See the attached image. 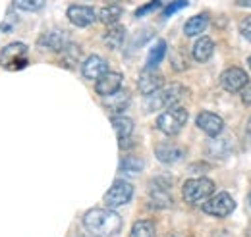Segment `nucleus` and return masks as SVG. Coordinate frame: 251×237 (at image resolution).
I'll use <instances>...</instances> for the list:
<instances>
[{"instance_id":"24","label":"nucleus","mask_w":251,"mask_h":237,"mask_svg":"<svg viewBox=\"0 0 251 237\" xmlns=\"http://www.w3.org/2000/svg\"><path fill=\"white\" fill-rule=\"evenodd\" d=\"M164 54H166V41H157L155 47H151V50L147 54V68L155 70L158 64L162 62Z\"/></svg>"},{"instance_id":"23","label":"nucleus","mask_w":251,"mask_h":237,"mask_svg":"<svg viewBox=\"0 0 251 237\" xmlns=\"http://www.w3.org/2000/svg\"><path fill=\"white\" fill-rule=\"evenodd\" d=\"M120 16H122V8H120V6H104V8H100L99 14H97L99 22H102V24H106V25H114V24L120 20Z\"/></svg>"},{"instance_id":"28","label":"nucleus","mask_w":251,"mask_h":237,"mask_svg":"<svg viewBox=\"0 0 251 237\" xmlns=\"http://www.w3.org/2000/svg\"><path fill=\"white\" fill-rule=\"evenodd\" d=\"M184 6H188V2L186 0H176V2H172L166 10H164V18H170L174 12H178L180 8H184Z\"/></svg>"},{"instance_id":"11","label":"nucleus","mask_w":251,"mask_h":237,"mask_svg":"<svg viewBox=\"0 0 251 237\" xmlns=\"http://www.w3.org/2000/svg\"><path fill=\"white\" fill-rule=\"evenodd\" d=\"M39 45L47 50L52 52H62L64 48L70 45V37L64 31H47L39 37Z\"/></svg>"},{"instance_id":"8","label":"nucleus","mask_w":251,"mask_h":237,"mask_svg":"<svg viewBox=\"0 0 251 237\" xmlns=\"http://www.w3.org/2000/svg\"><path fill=\"white\" fill-rule=\"evenodd\" d=\"M248 73L242 70V68H228V70H224L222 71V75H220V85H222V89L228 91V93H238V91H242L246 85H248Z\"/></svg>"},{"instance_id":"10","label":"nucleus","mask_w":251,"mask_h":237,"mask_svg":"<svg viewBox=\"0 0 251 237\" xmlns=\"http://www.w3.org/2000/svg\"><path fill=\"white\" fill-rule=\"evenodd\" d=\"M162 85H164V79H162V75L157 71V68L155 70L147 68L145 71H141V75L137 79V89H139V93H143L145 96L157 93Z\"/></svg>"},{"instance_id":"14","label":"nucleus","mask_w":251,"mask_h":237,"mask_svg":"<svg viewBox=\"0 0 251 237\" xmlns=\"http://www.w3.org/2000/svg\"><path fill=\"white\" fill-rule=\"evenodd\" d=\"M108 71V64L106 60L97 56V54H91L83 60V66H81V73L85 79H99L102 77L104 73Z\"/></svg>"},{"instance_id":"2","label":"nucleus","mask_w":251,"mask_h":237,"mask_svg":"<svg viewBox=\"0 0 251 237\" xmlns=\"http://www.w3.org/2000/svg\"><path fill=\"white\" fill-rule=\"evenodd\" d=\"M188 96V89L180 83H168L162 85L157 93L147 95V110H158V108H170V106H178L184 98Z\"/></svg>"},{"instance_id":"19","label":"nucleus","mask_w":251,"mask_h":237,"mask_svg":"<svg viewBox=\"0 0 251 237\" xmlns=\"http://www.w3.org/2000/svg\"><path fill=\"white\" fill-rule=\"evenodd\" d=\"M207 25H209V16L207 14H199V16H193L186 22L184 33H186V37H197V35H201L203 31L207 29Z\"/></svg>"},{"instance_id":"34","label":"nucleus","mask_w":251,"mask_h":237,"mask_svg":"<svg viewBox=\"0 0 251 237\" xmlns=\"http://www.w3.org/2000/svg\"><path fill=\"white\" fill-rule=\"evenodd\" d=\"M248 64H250V68H251V56H250V58H248Z\"/></svg>"},{"instance_id":"20","label":"nucleus","mask_w":251,"mask_h":237,"mask_svg":"<svg viewBox=\"0 0 251 237\" xmlns=\"http://www.w3.org/2000/svg\"><path fill=\"white\" fill-rule=\"evenodd\" d=\"M126 29L122 25H112L110 29L104 33V45L108 48H120L122 43H124Z\"/></svg>"},{"instance_id":"27","label":"nucleus","mask_w":251,"mask_h":237,"mask_svg":"<svg viewBox=\"0 0 251 237\" xmlns=\"http://www.w3.org/2000/svg\"><path fill=\"white\" fill-rule=\"evenodd\" d=\"M47 4V0H14V6L22 12H37Z\"/></svg>"},{"instance_id":"4","label":"nucleus","mask_w":251,"mask_h":237,"mask_svg":"<svg viewBox=\"0 0 251 237\" xmlns=\"http://www.w3.org/2000/svg\"><path fill=\"white\" fill-rule=\"evenodd\" d=\"M188 121V110L184 106H170L168 110H164L160 116L157 118V127L158 131H162L164 135L172 137V135H178L184 125Z\"/></svg>"},{"instance_id":"1","label":"nucleus","mask_w":251,"mask_h":237,"mask_svg":"<svg viewBox=\"0 0 251 237\" xmlns=\"http://www.w3.org/2000/svg\"><path fill=\"white\" fill-rule=\"evenodd\" d=\"M83 228L91 237H116L122 230V218L114 208H91L83 214Z\"/></svg>"},{"instance_id":"35","label":"nucleus","mask_w":251,"mask_h":237,"mask_svg":"<svg viewBox=\"0 0 251 237\" xmlns=\"http://www.w3.org/2000/svg\"><path fill=\"white\" fill-rule=\"evenodd\" d=\"M77 237H87V236H77ZM89 237H91V236H89Z\"/></svg>"},{"instance_id":"13","label":"nucleus","mask_w":251,"mask_h":237,"mask_svg":"<svg viewBox=\"0 0 251 237\" xmlns=\"http://www.w3.org/2000/svg\"><path fill=\"white\" fill-rule=\"evenodd\" d=\"M122 81H124L122 73H118V71H106L102 77L97 79L95 91H97L100 96H108V95L116 93V91L122 87Z\"/></svg>"},{"instance_id":"18","label":"nucleus","mask_w":251,"mask_h":237,"mask_svg":"<svg viewBox=\"0 0 251 237\" xmlns=\"http://www.w3.org/2000/svg\"><path fill=\"white\" fill-rule=\"evenodd\" d=\"M213 52H215V43H213V39H209V37L197 39L195 45H193V48H191L193 60H195V62H201V64L211 58Z\"/></svg>"},{"instance_id":"22","label":"nucleus","mask_w":251,"mask_h":237,"mask_svg":"<svg viewBox=\"0 0 251 237\" xmlns=\"http://www.w3.org/2000/svg\"><path fill=\"white\" fill-rule=\"evenodd\" d=\"M209 150H211V156H217V158H222V156H228L230 154V141L228 137H211V143H209Z\"/></svg>"},{"instance_id":"29","label":"nucleus","mask_w":251,"mask_h":237,"mask_svg":"<svg viewBox=\"0 0 251 237\" xmlns=\"http://www.w3.org/2000/svg\"><path fill=\"white\" fill-rule=\"evenodd\" d=\"M240 31H242V35L251 43V16L250 18H246V20L240 24Z\"/></svg>"},{"instance_id":"3","label":"nucleus","mask_w":251,"mask_h":237,"mask_svg":"<svg viewBox=\"0 0 251 237\" xmlns=\"http://www.w3.org/2000/svg\"><path fill=\"white\" fill-rule=\"evenodd\" d=\"M215 193V181L207 178L188 179L182 187V197L188 205H203Z\"/></svg>"},{"instance_id":"16","label":"nucleus","mask_w":251,"mask_h":237,"mask_svg":"<svg viewBox=\"0 0 251 237\" xmlns=\"http://www.w3.org/2000/svg\"><path fill=\"white\" fill-rule=\"evenodd\" d=\"M129 100H131V96H129V93L124 89H118L116 93H112V95H108V96H102L104 108L110 110V112H114V114H122L126 108L129 106Z\"/></svg>"},{"instance_id":"32","label":"nucleus","mask_w":251,"mask_h":237,"mask_svg":"<svg viewBox=\"0 0 251 237\" xmlns=\"http://www.w3.org/2000/svg\"><path fill=\"white\" fill-rule=\"evenodd\" d=\"M246 135H248V139L251 141V116L248 119V125H246Z\"/></svg>"},{"instance_id":"33","label":"nucleus","mask_w":251,"mask_h":237,"mask_svg":"<svg viewBox=\"0 0 251 237\" xmlns=\"http://www.w3.org/2000/svg\"><path fill=\"white\" fill-rule=\"evenodd\" d=\"M238 6H248V8H251V0H238Z\"/></svg>"},{"instance_id":"5","label":"nucleus","mask_w":251,"mask_h":237,"mask_svg":"<svg viewBox=\"0 0 251 237\" xmlns=\"http://www.w3.org/2000/svg\"><path fill=\"white\" fill-rule=\"evenodd\" d=\"M234 208H236V201L228 193H217L203 203V212L209 216H215V218L230 216L234 212Z\"/></svg>"},{"instance_id":"31","label":"nucleus","mask_w":251,"mask_h":237,"mask_svg":"<svg viewBox=\"0 0 251 237\" xmlns=\"http://www.w3.org/2000/svg\"><path fill=\"white\" fill-rule=\"evenodd\" d=\"M242 100H244L246 104H251V85L250 83L242 89Z\"/></svg>"},{"instance_id":"7","label":"nucleus","mask_w":251,"mask_h":237,"mask_svg":"<svg viewBox=\"0 0 251 237\" xmlns=\"http://www.w3.org/2000/svg\"><path fill=\"white\" fill-rule=\"evenodd\" d=\"M25 54H27V47H25L24 43H12V45H8L6 48H2V52H0V62H2V66L8 68V70H20V68H24V66L27 64Z\"/></svg>"},{"instance_id":"36","label":"nucleus","mask_w":251,"mask_h":237,"mask_svg":"<svg viewBox=\"0 0 251 237\" xmlns=\"http://www.w3.org/2000/svg\"><path fill=\"white\" fill-rule=\"evenodd\" d=\"M250 203H251V193H250Z\"/></svg>"},{"instance_id":"26","label":"nucleus","mask_w":251,"mask_h":237,"mask_svg":"<svg viewBox=\"0 0 251 237\" xmlns=\"http://www.w3.org/2000/svg\"><path fill=\"white\" fill-rule=\"evenodd\" d=\"M120 170L127 172V174H139L143 170V160L135 158V156H126L120 162Z\"/></svg>"},{"instance_id":"17","label":"nucleus","mask_w":251,"mask_h":237,"mask_svg":"<svg viewBox=\"0 0 251 237\" xmlns=\"http://www.w3.org/2000/svg\"><path fill=\"white\" fill-rule=\"evenodd\" d=\"M155 154L162 164H174L184 156V150L176 147V145H172V143H160L155 148Z\"/></svg>"},{"instance_id":"15","label":"nucleus","mask_w":251,"mask_h":237,"mask_svg":"<svg viewBox=\"0 0 251 237\" xmlns=\"http://www.w3.org/2000/svg\"><path fill=\"white\" fill-rule=\"evenodd\" d=\"M112 127L118 135V143L122 148H127L131 145V135H133V119L126 116H114L112 118Z\"/></svg>"},{"instance_id":"6","label":"nucleus","mask_w":251,"mask_h":237,"mask_svg":"<svg viewBox=\"0 0 251 237\" xmlns=\"http://www.w3.org/2000/svg\"><path fill=\"white\" fill-rule=\"evenodd\" d=\"M131 197H133V185H129L124 179H116L112 187L104 193V205L108 208L124 207L131 201Z\"/></svg>"},{"instance_id":"21","label":"nucleus","mask_w":251,"mask_h":237,"mask_svg":"<svg viewBox=\"0 0 251 237\" xmlns=\"http://www.w3.org/2000/svg\"><path fill=\"white\" fill-rule=\"evenodd\" d=\"M151 203L158 208L172 207V197L166 191V185H155L151 191Z\"/></svg>"},{"instance_id":"12","label":"nucleus","mask_w":251,"mask_h":237,"mask_svg":"<svg viewBox=\"0 0 251 237\" xmlns=\"http://www.w3.org/2000/svg\"><path fill=\"white\" fill-rule=\"evenodd\" d=\"M195 123H197V127L201 129V131H205L209 137H217L222 133V129H224V121L220 118L219 114H213V112H201L197 119H195Z\"/></svg>"},{"instance_id":"30","label":"nucleus","mask_w":251,"mask_h":237,"mask_svg":"<svg viewBox=\"0 0 251 237\" xmlns=\"http://www.w3.org/2000/svg\"><path fill=\"white\" fill-rule=\"evenodd\" d=\"M160 2H162V0H153L151 4H147V6H143V8H139V10L135 12V16H137V18H143V14H147V12H151V10H155L157 6H160Z\"/></svg>"},{"instance_id":"25","label":"nucleus","mask_w":251,"mask_h":237,"mask_svg":"<svg viewBox=\"0 0 251 237\" xmlns=\"http://www.w3.org/2000/svg\"><path fill=\"white\" fill-rule=\"evenodd\" d=\"M131 237H157V228L151 220H139L131 228Z\"/></svg>"},{"instance_id":"9","label":"nucleus","mask_w":251,"mask_h":237,"mask_svg":"<svg viewBox=\"0 0 251 237\" xmlns=\"http://www.w3.org/2000/svg\"><path fill=\"white\" fill-rule=\"evenodd\" d=\"M68 20L75 25V27H89L97 20V12L89 6H81V4H74L68 8Z\"/></svg>"}]
</instances>
